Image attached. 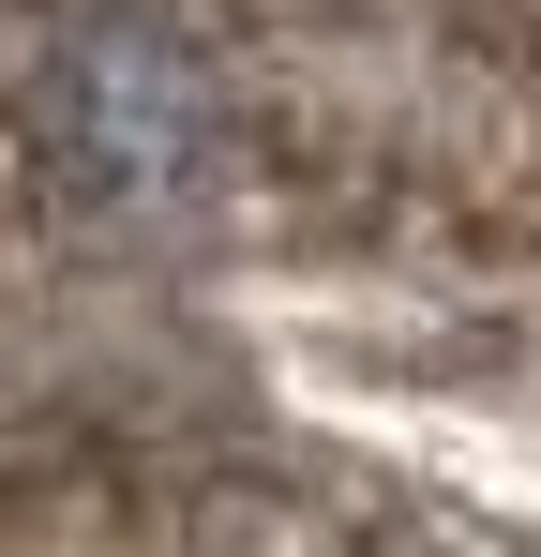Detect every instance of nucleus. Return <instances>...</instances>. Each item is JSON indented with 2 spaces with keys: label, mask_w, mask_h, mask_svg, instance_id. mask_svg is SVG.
I'll return each mask as SVG.
<instances>
[{
  "label": "nucleus",
  "mask_w": 541,
  "mask_h": 557,
  "mask_svg": "<svg viewBox=\"0 0 541 557\" xmlns=\"http://www.w3.org/2000/svg\"><path fill=\"white\" fill-rule=\"evenodd\" d=\"M61 121H76V166L105 196H151L196 166V136H211V91L180 76L151 30H90L76 61H61Z\"/></svg>",
  "instance_id": "nucleus-1"
}]
</instances>
